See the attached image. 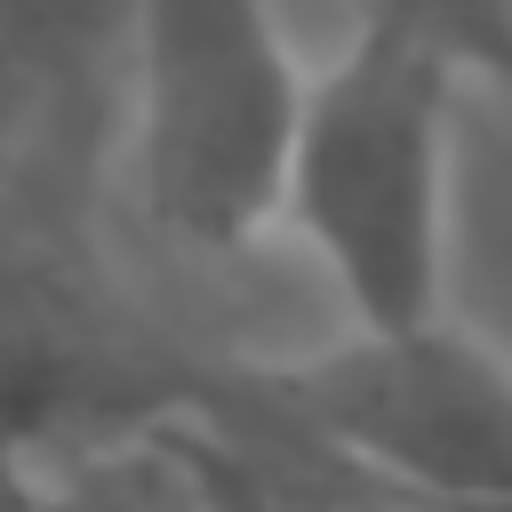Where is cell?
<instances>
[{"label": "cell", "instance_id": "6da1fadb", "mask_svg": "<svg viewBox=\"0 0 512 512\" xmlns=\"http://www.w3.org/2000/svg\"><path fill=\"white\" fill-rule=\"evenodd\" d=\"M464 48L400 0H360L352 40L304 80L288 216L352 328L448 312V184Z\"/></svg>", "mask_w": 512, "mask_h": 512}, {"label": "cell", "instance_id": "7a4b0ae2", "mask_svg": "<svg viewBox=\"0 0 512 512\" xmlns=\"http://www.w3.org/2000/svg\"><path fill=\"white\" fill-rule=\"evenodd\" d=\"M304 64L272 0H136L120 32V176L152 240L240 256L288 216Z\"/></svg>", "mask_w": 512, "mask_h": 512}, {"label": "cell", "instance_id": "3957f363", "mask_svg": "<svg viewBox=\"0 0 512 512\" xmlns=\"http://www.w3.org/2000/svg\"><path fill=\"white\" fill-rule=\"evenodd\" d=\"M240 376L392 488L440 512H512V352L456 312L344 328L320 352Z\"/></svg>", "mask_w": 512, "mask_h": 512}, {"label": "cell", "instance_id": "277c9868", "mask_svg": "<svg viewBox=\"0 0 512 512\" xmlns=\"http://www.w3.org/2000/svg\"><path fill=\"white\" fill-rule=\"evenodd\" d=\"M24 512H216V488H208V464L192 440V408L40 464Z\"/></svg>", "mask_w": 512, "mask_h": 512}, {"label": "cell", "instance_id": "5b68a950", "mask_svg": "<svg viewBox=\"0 0 512 512\" xmlns=\"http://www.w3.org/2000/svg\"><path fill=\"white\" fill-rule=\"evenodd\" d=\"M136 0H0V48L32 72L56 80L72 64H88L96 48H120Z\"/></svg>", "mask_w": 512, "mask_h": 512}, {"label": "cell", "instance_id": "8992f818", "mask_svg": "<svg viewBox=\"0 0 512 512\" xmlns=\"http://www.w3.org/2000/svg\"><path fill=\"white\" fill-rule=\"evenodd\" d=\"M32 88H40V80H32V72H24V64L0 48V160H8V136H16V120H24Z\"/></svg>", "mask_w": 512, "mask_h": 512}]
</instances>
